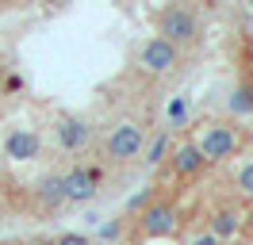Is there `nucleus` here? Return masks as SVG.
<instances>
[{"label": "nucleus", "mask_w": 253, "mask_h": 245, "mask_svg": "<svg viewBox=\"0 0 253 245\" xmlns=\"http://www.w3.org/2000/svg\"><path fill=\"white\" fill-rule=\"evenodd\" d=\"M39 245H50V242H39Z\"/></svg>", "instance_id": "obj_20"}, {"label": "nucleus", "mask_w": 253, "mask_h": 245, "mask_svg": "<svg viewBox=\"0 0 253 245\" xmlns=\"http://www.w3.org/2000/svg\"><path fill=\"white\" fill-rule=\"evenodd\" d=\"M104 168L100 165H73L69 172H62V188H65V203H88L100 192Z\"/></svg>", "instance_id": "obj_5"}, {"label": "nucleus", "mask_w": 253, "mask_h": 245, "mask_svg": "<svg viewBox=\"0 0 253 245\" xmlns=\"http://www.w3.org/2000/svg\"><path fill=\"white\" fill-rule=\"evenodd\" d=\"M146 142H150V138H146V126H142V122L123 119V122H115V126L108 130V138H104V157L115 161V165H126V161L142 157Z\"/></svg>", "instance_id": "obj_3"}, {"label": "nucleus", "mask_w": 253, "mask_h": 245, "mask_svg": "<svg viewBox=\"0 0 253 245\" xmlns=\"http://www.w3.org/2000/svg\"><path fill=\"white\" fill-rule=\"evenodd\" d=\"M234 192L242 199H253V157L234 168Z\"/></svg>", "instance_id": "obj_14"}, {"label": "nucleus", "mask_w": 253, "mask_h": 245, "mask_svg": "<svg viewBox=\"0 0 253 245\" xmlns=\"http://www.w3.org/2000/svg\"><path fill=\"white\" fill-rule=\"evenodd\" d=\"M119 234H123V222H119V218H115V222H104V226H100V238H104V242L119 238Z\"/></svg>", "instance_id": "obj_18"}, {"label": "nucleus", "mask_w": 253, "mask_h": 245, "mask_svg": "<svg viewBox=\"0 0 253 245\" xmlns=\"http://www.w3.org/2000/svg\"><path fill=\"white\" fill-rule=\"evenodd\" d=\"M207 234L211 238H219L222 245H230L242 238V211L238 207H230V203H222V207H215V211L207 214Z\"/></svg>", "instance_id": "obj_8"}, {"label": "nucleus", "mask_w": 253, "mask_h": 245, "mask_svg": "<svg viewBox=\"0 0 253 245\" xmlns=\"http://www.w3.org/2000/svg\"><path fill=\"white\" fill-rule=\"evenodd\" d=\"M246 69H250V77H253V39L246 42Z\"/></svg>", "instance_id": "obj_19"}, {"label": "nucleus", "mask_w": 253, "mask_h": 245, "mask_svg": "<svg viewBox=\"0 0 253 245\" xmlns=\"http://www.w3.org/2000/svg\"><path fill=\"white\" fill-rule=\"evenodd\" d=\"M226 107H230V115H238V119L253 115V77H250V73H246V77L234 84V92H230Z\"/></svg>", "instance_id": "obj_12"}, {"label": "nucleus", "mask_w": 253, "mask_h": 245, "mask_svg": "<svg viewBox=\"0 0 253 245\" xmlns=\"http://www.w3.org/2000/svg\"><path fill=\"white\" fill-rule=\"evenodd\" d=\"M250 4H253V0H250Z\"/></svg>", "instance_id": "obj_21"}, {"label": "nucleus", "mask_w": 253, "mask_h": 245, "mask_svg": "<svg viewBox=\"0 0 253 245\" xmlns=\"http://www.w3.org/2000/svg\"><path fill=\"white\" fill-rule=\"evenodd\" d=\"M184 245H222V242H219V238H211L207 230H196V234H192V238H188Z\"/></svg>", "instance_id": "obj_17"}, {"label": "nucleus", "mask_w": 253, "mask_h": 245, "mask_svg": "<svg viewBox=\"0 0 253 245\" xmlns=\"http://www.w3.org/2000/svg\"><path fill=\"white\" fill-rule=\"evenodd\" d=\"M4 153L12 161H35L42 153V138L35 134V130H12V134L4 138Z\"/></svg>", "instance_id": "obj_10"}, {"label": "nucleus", "mask_w": 253, "mask_h": 245, "mask_svg": "<svg viewBox=\"0 0 253 245\" xmlns=\"http://www.w3.org/2000/svg\"><path fill=\"white\" fill-rule=\"evenodd\" d=\"M35 199H39V207H42V211H58V207L65 203L62 176H58V172L42 176V180H39V188H35Z\"/></svg>", "instance_id": "obj_11"}, {"label": "nucleus", "mask_w": 253, "mask_h": 245, "mask_svg": "<svg viewBox=\"0 0 253 245\" xmlns=\"http://www.w3.org/2000/svg\"><path fill=\"white\" fill-rule=\"evenodd\" d=\"M176 234H180V207L173 199L158 196L138 218V238L142 242H165V238H176Z\"/></svg>", "instance_id": "obj_4"}, {"label": "nucleus", "mask_w": 253, "mask_h": 245, "mask_svg": "<svg viewBox=\"0 0 253 245\" xmlns=\"http://www.w3.org/2000/svg\"><path fill=\"white\" fill-rule=\"evenodd\" d=\"M169 142H173V130H161V134L146 146V165L150 168H158L161 161H169Z\"/></svg>", "instance_id": "obj_13"}, {"label": "nucleus", "mask_w": 253, "mask_h": 245, "mask_svg": "<svg viewBox=\"0 0 253 245\" xmlns=\"http://www.w3.org/2000/svg\"><path fill=\"white\" fill-rule=\"evenodd\" d=\"M169 168H173V176L176 180H192V176H200L207 168V161L200 157V150L192 146V142H180L173 150V157H169Z\"/></svg>", "instance_id": "obj_9"}, {"label": "nucleus", "mask_w": 253, "mask_h": 245, "mask_svg": "<svg viewBox=\"0 0 253 245\" xmlns=\"http://www.w3.org/2000/svg\"><path fill=\"white\" fill-rule=\"evenodd\" d=\"M154 23H158V39L173 42L176 50L200 42V15L192 12L188 4H169V8H161V12L154 15Z\"/></svg>", "instance_id": "obj_2"}, {"label": "nucleus", "mask_w": 253, "mask_h": 245, "mask_svg": "<svg viewBox=\"0 0 253 245\" xmlns=\"http://www.w3.org/2000/svg\"><path fill=\"white\" fill-rule=\"evenodd\" d=\"M176 65H180V50H176L173 42H165V39H146L142 46H138V69H146V73L154 77H165L173 73Z\"/></svg>", "instance_id": "obj_6"}, {"label": "nucleus", "mask_w": 253, "mask_h": 245, "mask_svg": "<svg viewBox=\"0 0 253 245\" xmlns=\"http://www.w3.org/2000/svg\"><path fill=\"white\" fill-rule=\"evenodd\" d=\"M50 245H92V238H84V234H73V230H69V234H58Z\"/></svg>", "instance_id": "obj_16"}, {"label": "nucleus", "mask_w": 253, "mask_h": 245, "mask_svg": "<svg viewBox=\"0 0 253 245\" xmlns=\"http://www.w3.org/2000/svg\"><path fill=\"white\" fill-rule=\"evenodd\" d=\"M154 188H142V192H138V196H130V203H126V214H134V211H146V207H150V203H154Z\"/></svg>", "instance_id": "obj_15"}, {"label": "nucleus", "mask_w": 253, "mask_h": 245, "mask_svg": "<svg viewBox=\"0 0 253 245\" xmlns=\"http://www.w3.org/2000/svg\"><path fill=\"white\" fill-rule=\"evenodd\" d=\"M54 138L65 153H81L88 142H92V126L81 119V115H58L54 122Z\"/></svg>", "instance_id": "obj_7"}, {"label": "nucleus", "mask_w": 253, "mask_h": 245, "mask_svg": "<svg viewBox=\"0 0 253 245\" xmlns=\"http://www.w3.org/2000/svg\"><path fill=\"white\" fill-rule=\"evenodd\" d=\"M242 142H246L242 126H238V122H226V119L204 122V126L196 130V138H192V146L200 150V157H204L207 165H222V161L238 157V153H242Z\"/></svg>", "instance_id": "obj_1"}]
</instances>
